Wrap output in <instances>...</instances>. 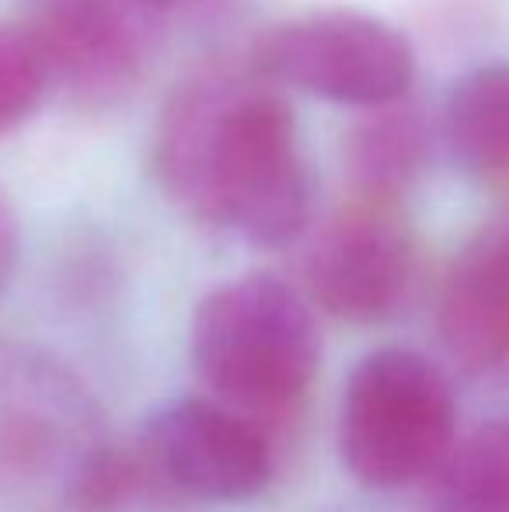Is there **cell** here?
<instances>
[{
  "label": "cell",
  "instance_id": "obj_9",
  "mask_svg": "<svg viewBox=\"0 0 509 512\" xmlns=\"http://www.w3.org/2000/svg\"><path fill=\"white\" fill-rule=\"evenodd\" d=\"M440 338L464 370L509 380V213L450 265L440 293Z\"/></svg>",
  "mask_w": 509,
  "mask_h": 512
},
{
  "label": "cell",
  "instance_id": "obj_14",
  "mask_svg": "<svg viewBox=\"0 0 509 512\" xmlns=\"http://www.w3.org/2000/svg\"><path fill=\"white\" fill-rule=\"evenodd\" d=\"M18 255H21V230H18V213H14L7 192L0 189V297L7 293L18 269Z\"/></svg>",
  "mask_w": 509,
  "mask_h": 512
},
{
  "label": "cell",
  "instance_id": "obj_11",
  "mask_svg": "<svg viewBox=\"0 0 509 512\" xmlns=\"http://www.w3.org/2000/svg\"><path fill=\"white\" fill-rule=\"evenodd\" d=\"M443 129L468 175L509 185V63H489L461 77L447 98Z\"/></svg>",
  "mask_w": 509,
  "mask_h": 512
},
{
  "label": "cell",
  "instance_id": "obj_3",
  "mask_svg": "<svg viewBox=\"0 0 509 512\" xmlns=\"http://www.w3.org/2000/svg\"><path fill=\"white\" fill-rule=\"evenodd\" d=\"M112 446L105 411L74 366L0 338V509L81 512Z\"/></svg>",
  "mask_w": 509,
  "mask_h": 512
},
{
  "label": "cell",
  "instance_id": "obj_15",
  "mask_svg": "<svg viewBox=\"0 0 509 512\" xmlns=\"http://www.w3.org/2000/svg\"><path fill=\"white\" fill-rule=\"evenodd\" d=\"M140 4L147 14H154L157 21L161 18H171V14H192V11H203V7L217 4V0H133Z\"/></svg>",
  "mask_w": 509,
  "mask_h": 512
},
{
  "label": "cell",
  "instance_id": "obj_7",
  "mask_svg": "<svg viewBox=\"0 0 509 512\" xmlns=\"http://www.w3.org/2000/svg\"><path fill=\"white\" fill-rule=\"evenodd\" d=\"M300 276L307 300L325 314L349 324L387 321L415 279V234L401 199L349 192L311 230Z\"/></svg>",
  "mask_w": 509,
  "mask_h": 512
},
{
  "label": "cell",
  "instance_id": "obj_2",
  "mask_svg": "<svg viewBox=\"0 0 509 512\" xmlns=\"http://www.w3.org/2000/svg\"><path fill=\"white\" fill-rule=\"evenodd\" d=\"M203 394L279 429L304 411L321 370V328L304 290L276 276L213 286L189 324Z\"/></svg>",
  "mask_w": 509,
  "mask_h": 512
},
{
  "label": "cell",
  "instance_id": "obj_10",
  "mask_svg": "<svg viewBox=\"0 0 509 512\" xmlns=\"http://www.w3.org/2000/svg\"><path fill=\"white\" fill-rule=\"evenodd\" d=\"M429 161V126L426 115L412 102L370 105L349 126L342 140V168L349 178V192L401 199L408 185L422 175Z\"/></svg>",
  "mask_w": 509,
  "mask_h": 512
},
{
  "label": "cell",
  "instance_id": "obj_1",
  "mask_svg": "<svg viewBox=\"0 0 509 512\" xmlns=\"http://www.w3.org/2000/svg\"><path fill=\"white\" fill-rule=\"evenodd\" d=\"M154 175L189 220L255 248H286L311 227L297 115L252 60H206L175 84L157 115Z\"/></svg>",
  "mask_w": 509,
  "mask_h": 512
},
{
  "label": "cell",
  "instance_id": "obj_13",
  "mask_svg": "<svg viewBox=\"0 0 509 512\" xmlns=\"http://www.w3.org/2000/svg\"><path fill=\"white\" fill-rule=\"evenodd\" d=\"M53 91L49 67L28 25L0 21V136L14 133Z\"/></svg>",
  "mask_w": 509,
  "mask_h": 512
},
{
  "label": "cell",
  "instance_id": "obj_4",
  "mask_svg": "<svg viewBox=\"0 0 509 512\" xmlns=\"http://www.w3.org/2000/svg\"><path fill=\"white\" fill-rule=\"evenodd\" d=\"M454 443V387L429 356L384 345L349 370L339 405V457L360 485L398 492L433 481Z\"/></svg>",
  "mask_w": 509,
  "mask_h": 512
},
{
  "label": "cell",
  "instance_id": "obj_12",
  "mask_svg": "<svg viewBox=\"0 0 509 512\" xmlns=\"http://www.w3.org/2000/svg\"><path fill=\"white\" fill-rule=\"evenodd\" d=\"M429 485V512H509V418L457 436Z\"/></svg>",
  "mask_w": 509,
  "mask_h": 512
},
{
  "label": "cell",
  "instance_id": "obj_8",
  "mask_svg": "<svg viewBox=\"0 0 509 512\" xmlns=\"http://www.w3.org/2000/svg\"><path fill=\"white\" fill-rule=\"evenodd\" d=\"M25 25L56 91L81 108H112L147 74L157 18L133 0H35Z\"/></svg>",
  "mask_w": 509,
  "mask_h": 512
},
{
  "label": "cell",
  "instance_id": "obj_5",
  "mask_svg": "<svg viewBox=\"0 0 509 512\" xmlns=\"http://www.w3.org/2000/svg\"><path fill=\"white\" fill-rule=\"evenodd\" d=\"M150 488V512L238 506L276 474L272 429L210 394L164 401L133 439Z\"/></svg>",
  "mask_w": 509,
  "mask_h": 512
},
{
  "label": "cell",
  "instance_id": "obj_6",
  "mask_svg": "<svg viewBox=\"0 0 509 512\" xmlns=\"http://www.w3.org/2000/svg\"><path fill=\"white\" fill-rule=\"evenodd\" d=\"M252 63L279 88L339 105H384L412 91L415 53L387 21L360 11H314L265 28Z\"/></svg>",
  "mask_w": 509,
  "mask_h": 512
}]
</instances>
